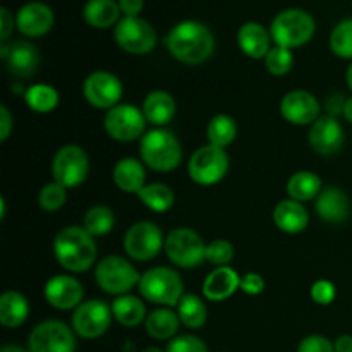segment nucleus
<instances>
[{"mask_svg": "<svg viewBox=\"0 0 352 352\" xmlns=\"http://www.w3.org/2000/svg\"><path fill=\"white\" fill-rule=\"evenodd\" d=\"M168 52L184 64H201L215 50V38L205 24L198 21H184L168 33Z\"/></svg>", "mask_w": 352, "mask_h": 352, "instance_id": "nucleus-1", "label": "nucleus"}, {"mask_svg": "<svg viewBox=\"0 0 352 352\" xmlns=\"http://www.w3.org/2000/svg\"><path fill=\"white\" fill-rule=\"evenodd\" d=\"M54 253L65 270L86 272L96 260L95 237L85 227H65L55 237Z\"/></svg>", "mask_w": 352, "mask_h": 352, "instance_id": "nucleus-2", "label": "nucleus"}, {"mask_svg": "<svg viewBox=\"0 0 352 352\" xmlns=\"http://www.w3.org/2000/svg\"><path fill=\"white\" fill-rule=\"evenodd\" d=\"M140 153L144 164L157 172H170L181 164V144L165 129L148 131L141 138Z\"/></svg>", "mask_w": 352, "mask_h": 352, "instance_id": "nucleus-3", "label": "nucleus"}, {"mask_svg": "<svg viewBox=\"0 0 352 352\" xmlns=\"http://www.w3.org/2000/svg\"><path fill=\"white\" fill-rule=\"evenodd\" d=\"M315 33V19L301 9L282 10L272 21L270 34L278 47L298 48L308 43Z\"/></svg>", "mask_w": 352, "mask_h": 352, "instance_id": "nucleus-4", "label": "nucleus"}, {"mask_svg": "<svg viewBox=\"0 0 352 352\" xmlns=\"http://www.w3.org/2000/svg\"><path fill=\"white\" fill-rule=\"evenodd\" d=\"M140 292L144 299L164 306H177L182 299L184 284L177 272L167 267H155L141 275Z\"/></svg>", "mask_w": 352, "mask_h": 352, "instance_id": "nucleus-5", "label": "nucleus"}, {"mask_svg": "<svg viewBox=\"0 0 352 352\" xmlns=\"http://www.w3.org/2000/svg\"><path fill=\"white\" fill-rule=\"evenodd\" d=\"M168 260L181 268H195L206 260V244L192 229L179 227L165 239Z\"/></svg>", "mask_w": 352, "mask_h": 352, "instance_id": "nucleus-6", "label": "nucleus"}, {"mask_svg": "<svg viewBox=\"0 0 352 352\" xmlns=\"http://www.w3.org/2000/svg\"><path fill=\"white\" fill-rule=\"evenodd\" d=\"M229 170V157L223 148L213 144L198 148L189 158L188 174L196 184L212 186L222 181Z\"/></svg>", "mask_w": 352, "mask_h": 352, "instance_id": "nucleus-7", "label": "nucleus"}, {"mask_svg": "<svg viewBox=\"0 0 352 352\" xmlns=\"http://www.w3.org/2000/svg\"><path fill=\"white\" fill-rule=\"evenodd\" d=\"M95 278L100 287L113 296H124L136 284H140V275L136 268L120 256H107L96 265Z\"/></svg>", "mask_w": 352, "mask_h": 352, "instance_id": "nucleus-8", "label": "nucleus"}, {"mask_svg": "<svg viewBox=\"0 0 352 352\" xmlns=\"http://www.w3.org/2000/svg\"><path fill=\"white\" fill-rule=\"evenodd\" d=\"M89 162L88 155L78 144H65L55 153L52 162V175L54 181L64 188H76L82 184L88 175Z\"/></svg>", "mask_w": 352, "mask_h": 352, "instance_id": "nucleus-9", "label": "nucleus"}, {"mask_svg": "<svg viewBox=\"0 0 352 352\" xmlns=\"http://www.w3.org/2000/svg\"><path fill=\"white\" fill-rule=\"evenodd\" d=\"M146 122L144 113L138 107L129 105V103L116 105L107 112L105 119H103L107 134L120 143H131L143 136Z\"/></svg>", "mask_w": 352, "mask_h": 352, "instance_id": "nucleus-10", "label": "nucleus"}, {"mask_svg": "<svg viewBox=\"0 0 352 352\" xmlns=\"http://www.w3.org/2000/svg\"><path fill=\"white\" fill-rule=\"evenodd\" d=\"M30 352H76L72 330L58 320H47L33 329L28 342Z\"/></svg>", "mask_w": 352, "mask_h": 352, "instance_id": "nucleus-11", "label": "nucleus"}, {"mask_svg": "<svg viewBox=\"0 0 352 352\" xmlns=\"http://www.w3.org/2000/svg\"><path fill=\"white\" fill-rule=\"evenodd\" d=\"M112 308L100 299L81 302L72 315V329L82 339H96L109 330Z\"/></svg>", "mask_w": 352, "mask_h": 352, "instance_id": "nucleus-12", "label": "nucleus"}, {"mask_svg": "<svg viewBox=\"0 0 352 352\" xmlns=\"http://www.w3.org/2000/svg\"><path fill=\"white\" fill-rule=\"evenodd\" d=\"M116 41L127 54L144 55L153 50L157 43V33L141 17H124L116 26Z\"/></svg>", "mask_w": 352, "mask_h": 352, "instance_id": "nucleus-13", "label": "nucleus"}, {"mask_svg": "<svg viewBox=\"0 0 352 352\" xmlns=\"http://www.w3.org/2000/svg\"><path fill=\"white\" fill-rule=\"evenodd\" d=\"M164 246V236L158 226L151 222H138L124 237V250L127 256L136 261H148L157 256Z\"/></svg>", "mask_w": 352, "mask_h": 352, "instance_id": "nucleus-14", "label": "nucleus"}, {"mask_svg": "<svg viewBox=\"0 0 352 352\" xmlns=\"http://www.w3.org/2000/svg\"><path fill=\"white\" fill-rule=\"evenodd\" d=\"M82 95L96 109H113L122 96V82L107 71H96L86 78Z\"/></svg>", "mask_w": 352, "mask_h": 352, "instance_id": "nucleus-15", "label": "nucleus"}, {"mask_svg": "<svg viewBox=\"0 0 352 352\" xmlns=\"http://www.w3.org/2000/svg\"><path fill=\"white\" fill-rule=\"evenodd\" d=\"M309 144L323 157L339 153L344 146V129L339 120L332 116L318 117L309 129Z\"/></svg>", "mask_w": 352, "mask_h": 352, "instance_id": "nucleus-16", "label": "nucleus"}, {"mask_svg": "<svg viewBox=\"0 0 352 352\" xmlns=\"http://www.w3.org/2000/svg\"><path fill=\"white\" fill-rule=\"evenodd\" d=\"M2 58L6 60L10 74L17 78H30L38 71L40 65V52L30 41H14L6 45L2 41Z\"/></svg>", "mask_w": 352, "mask_h": 352, "instance_id": "nucleus-17", "label": "nucleus"}, {"mask_svg": "<svg viewBox=\"0 0 352 352\" xmlns=\"http://www.w3.org/2000/svg\"><path fill=\"white\" fill-rule=\"evenodd\" d=\"M280 112L287 122L305 126V124H311L318 119L320 103L309 91L294 89L282 98Z\"/></svg>", "mask_w": 352, "mask_h": 352, "instance_id": "nucleus-18", "label": "nucleus"}, {"mask_svg": "<svg viewBox=\"0 0 352 352\" xmlns=\"http://www.w3.org/2000/svg\"><path fill=\"white\" fill-rule=\"evenodd\" d=\"M85 296L81 282L71 275H55L45 285V298L48 305L57 309L78 308Z\"/></svg>", "mask_w": 352, "mask_h": 352, "instance_id": "nucleus-19", "label": "nucleus"}, {"mask_svg": "<svg viewBox=\"0 0 352 352\" xmlns=\"http://www.w3.org/2000/svg\"><path fill=\"white\" fill-rule=\"evenodd\" d=\"M16 24L17 30L26 36H43L54 26V12L47 3L30 2L19 9Z\"/></svg>", "mask_w": 352, "mask_h": 352, "instance_id": "nucleus-20", "label": "nucleus"}, {"mask_svg": "<svg viewBox=\"0 0 352 352\" xmlns=\"http://www.w3.org/2000/svg\"><path fill=\"white\" fill-rule=\"evenodd\" d=\"M316 213L323 222L342 223L349 217L351 203L346 192L339 188H327L316 198Z\"/></svg>", "mask_w": 352, "mask_h": 352, "instance_id": "nucleus-21", "label": "nucleus"}, {"mask_svg": "<svg viewBox=\"0 0 352 352\" xmlns=\"http://www.w3.org/2000/svg\"><path fill=\"white\" fill-rule=\"evenodd\" d=\"M241 289V277L230 267H217L203 282V294L210 301H223Z\"/></svg>", "mask_w": 352, "mask_h": 352, "instance_id": "nucleus-22", "label": "nucleus"}, {"mask_svg": "<svg viewBox=\"0 0 352 352\" xmlns=\"http://www.w3.org/2000/svg\"><path fill=\"white\" fill-rule=\"evenodd\" d=\"M274 222L282 232L299 234L308 227V210L294 199H284L274 210Z\"/></svg>", "mask_w": 352, "mask_h": 352, "instance_id": "nucleus-23", "label": "nucleus"}, {"mask_svg": "<svg viewBox=\"0 0 352 352\" xmlns=\"http://www.w3.org/2000/svg\"><path fill=\"white\" fill-rule=\"evenodd\" d=\"M237 41L241 50L251 58H265L270 52V34L258 23L243 24L237 33Z\"/></svg>", "mask_w": 352, "mask_h": 352, "instance_id": "nucleus-24", "label": "nucleus"}, {"mask_svg": "<svg viewBox=\"0 0 352 352\" xmlns=\"http://www.w3.org/2000/svg\"><path fill=\"white\" fill-rule=\"evenodd\" d=\"M144 179H146V172L136 158H122L113 167V182L124 192H136L138 195L146 186Z\"/></svg>", "mask_w": 352, "mask_h": 352, "instance_id": "nucleus-25", "label": "nucleus"}, {"mask_svg": "<svg viewBox=\"0 0 352 352\" xmlns=\"http://www.w3.org/2000/svg\"><path fill=\"white\" fill-rule=\"evenodd\" d=\"M143 113L148 122H151L153 126H165L175 116L174 98L162 89L148 93L143 102Z\"/></svg>", "mask_w": 352, "mask_h": 352, "instance_id": "nucleus-26", "label": "nucleus"}, {"mask_svg": "<svg viewBox=\"0 0 352 352\" xmlns=\"http://www.w3.org/2000/svg\"><path fill=\"white\" fill-rule=\"evenodd\" d=\"M30 315L28 299L21 292L7 291L0 298V323L6 329H17Z\"/></svg>", "mask_w": 352, "mask_h": 352, "instance_id": "nucleus-27", "label": "nucleus"}, {"mask_svg": "<svg viewBox=\"0 0 352 352\" xmlns=\"http://www.w3.org/2000/svg\"><path fill=\"white\" fill-rule=\"evenodd\" d=\"M82 16H85V21L89 26L105 30V28H110L112 24L120 21L119 2H113V0H88L85 9H82Z\"/></svg>", "mask_w": 352, "mask_h": 352, "instance_id": "nucleus-28", "label": "nucleus"}, {"mask_svg": "<svg viewBox=\"0 0 352 352\" xmlns=\"http://www.w3.org/2000/svg\"><path fill=\"white\" fill-rule=\"evenodd\" d=\"M179 316L168 308H158L151 311L144 320V329L148 336L157 340H167L177 333L179 330Z\"/></svg>", "mask_w": 352, "mask_h": 352, "instance_id": "nucleus-29", "label": "nucleus"}, {"mask_svg": "<svg viewBox=\"0 0 352 352\" xmlns=\"http://www.w3.org/2000/svg\"><path fill=\"white\" fill-rule=\"evenodd\" d=\"M320 192H322V181L313 172H296L287 181V195L294 201H309L313 198H318Z\"/></svg>", "mask_w": 352, "mask_h": 352, "instance_id": "nucleus-30", "label": "nucleus"}, {"mask_svg": "<svg viewBox=\"0 0 352 352\" xmlns=\"http://www.w3.org/2000/svg\"><path fill=\"white\" fill-rule=\"evenodd\" d=\"M110 308H112L113 318L124 327H136L143 320H146V308L134 296H119Z\"/></svg>", "mask_w": 352, "mask_h": 352, "instance_id": "nucleus-31", "label": "nucleus"}, {"mask_svg": "<svg viewBox=\"0 0 352 352\" xmlns=\"http://www.w3.org/2000/svg\"><path fill=\"white\" fill-rule=\"evenodd\" d=\"M177 316L188 329H201L208 318V309L198 296L186 294L177 305Z\"/></svg>", "mask_w": 352, "mask_h": 352, "instance_id": "nucleus-32", "label": "nucleus"}, {"mask_svg": "<svg viewBox=\"0 0 352 352\" xmlns=\"http://www.w3.org/2000/svg\"><path fill=\"white\" fill-rule=\"evenodd\" d=\"M206 136H208L210 144L217 148H226L229 146L230 143H234L237 136V126L236 120L229 116H215L208 122V127H206Z\"/></svg>", "mask_w": 352, "mask_h": 352, "instance_id": "nucleus-33", "label": "nucleus"}, {"mask_svg": "<svg viewBox=\"0 0 352 352\" xmlns=\"http://www.w3.org/2000/svg\"><path fill=\"white\" fill-rule=\"evenodd\" d=\"M141 201L146 205V208H150L151 212L164 213L167 210L172 208L175 198L174 192L168 186L160 184V182H153V184H146L140 192H138Z\"/></svg>", "mask_w": 352, "mask_h": 352, "instance_id": "nucleus-34", "label": "nucleus"}, {"mask_svg": "<svg viewBox=\"0 0 352 352\" xmlns=\"http://www.w3.org/2000/svg\"><path fill=\"white\" fill-rule=\"evenodd\" d=\"M24 100H26L28 107L34 110V112L48 113L55 110V107L58 105V91L54 86L34 85L26 89Z\"/></svg>", "mask_w": 352, "mask_h": 352, "instance_id": "nucleus-35", "label": "nucleus"}, {"mask_svg": "<svg viewBox=\"0 0 352 352\" xmlns=\"http://www.w3.org/2000/svg\"><path fill=\"white\" fill-rule=\"evenodd\" d=\"M113 223H116V219H113V212L110 208L103 205L91 206V208L86 212L85 215V227L93 237L107 236L110 230L113 229Z\"/></svg>", "mask_w": 352, "mask_h": 352, "instance_id": "nucleus-36", "label": "nucleus"}, {"mask_svg": "<svg viewBox=\"0 0 352 352\" xmlns=\"http://www.w3.org/2000/svg\"><path fill=\"white\" fill-rule=\"evenodd\" d=\"M330 48L340 58H352V19H346L333 28Z\"/></svg>", "mask_w": 352, "mask_h": 352, "instance_id": "nucleus-37", "label": "nucleus"}, {"mask_svg": "<svg viewBox=\"0 0 352 352\" xmlns=\"http://www.w3.org/2000/svg\"><path fill=\"white\" fill-rule=\"evenodd\" d=\"M65 201H67V188L55 181L41 188L40 195H38V205L45 212H57L65 205Z\"/></svg>", "mask_w": 352, "mask_h": 352, "instance_id": "nucleus-38", "label": "nucleus"}, {"mask_svg": "<svg viewBox=\"0 0 352 352\" xmlns=\"http://www.w3.org/2000/svg\"><path fill=\"white\" fill-rule=\"evenodd\" d=\"M265 65H267L268 72L274 76H284L294 65V55L289 48L285 47H274L265 57Z\"/></svg>", "mask_w": 352, "mask_h": 352, "instance_id": "nucleus-39", "label": "nucleus"}, {"mask_svg": "<svg viewBox=\"0 0 352 352\" xmlns=\"http://www.w3.org/2000/svg\"><path fill=\"white\" fill-rule=\"evenodd\" d=\"M206 260L217 267H227L234 260V246L229 241H213L206 246Z\"/></svg>", "mask_w": 352, "mask_h": 352, "instance_id": "nucleus-40", "label": "nucleus"}, {"mask_svg": "<svg viewBox=\"0 0 352 352\" xmlns=\"http://www.w3.org/2000/svg\"><path fill=\"white\" fill-rule=\"evenodd\" d=\"M165 352H208V347L199 337L179 336L168 342Z\"/></svg>", "mask_w": 352, "mask_h": 352, "instance_id": "nucleus-41", "label": "nucleus"}, {"mask_svg": "<svg viewBox=\"0 0 352 352\" xmlns=\"http://www.w3.org/2000/svg\"><path fill=\"white\" fill-rule=\"evenodd\" d=\"M311 299L316 305L327 306L336 299V285L330 280H318L311 287Z\"/></svg>", "mask_w": 352, "mask_h": 352, "instance_id": "nucleus-42", "label": "nucleus"}, {"mask_svg": "<svg viewBox=\"0 0 352 352\" xmlns=\"http://www.w3.org/2000/svg\"><path fill=\"white\" fill-rule=\"evenodd\" d=\"M298 352H336V347L327 337L309 336L299 342Z\"/></svg>", "mask_w": 352, "mask_h": 352, "instance_id": "nucleus-43", "label": "nucleus"}, {"mask_svg": "<svg viewBox=\"0 0 352 352\" xmlns=\"http://www.w3.org/2000/svg\"><path fill=\"white\" fill-rule=\"evenodd\" d=\"M241 289L246 294L256 296L260 292H263L265 280L258 274H246L244 277H241Z\"/></svg>", "mask_w": 352, "mask_h": 352, "instance_id": "nucleus-44", "label": "nucleus"}, {"mask_svg": "<svg viewBox=\"0 0 352 352\" xmlns=\"http://www.w3.org/2000/svg\"><path fill=\"white\" fill-rule=\"evenodd\" d=\"M143 0H119L120 12H124L126 17H138L143 10Z\"/></svg>", "mask_w": 352, "mask_h": 352, "instance_id": "nucleus-45", "label": "nucleus"}, {"mask_svg": "<svg viewBox=\"0 0 352 352\" xmlns=\"http://www.w3.org/2000/svg\"><path fill=\"white\" fill-rule=\"evenodd\" d=\"M12 28H14L12 16H10L9 10L3 7V9L0 10V40L6 41L7 38L10 36V31H12Z\"/></svg>", "mask_w": 352, "mask_h": 352, "instance_id": "nucleus-46", "label": "nucleus"}, {"mask_svg": "<svg viewBox=\"0 0 352 352\" xmlns=\"http://www.w3.org/2000/svg\"><path fill=\"white\" fill-rule=\"evenodd\" d=\"M0 127H2V133H0V140L6 141L9 138L10 131H12V117H10L7 107H0Z\"/></svg>", "mask_w": 352, "mask_h": 352, "instance_id": "nucleus-47", "label": "nucleus"}, {"mask_svg": "<svg viewBox=\"0 0 352 352\" xmlns=\"http://www.w3.org/2000/svg\"><path fill=\"white\" fill-rule=\"evenodd\" d=\"M344 105H346V100H342L340 95H333L332 98L327 102V107H329V112L332 117H336V113L344 112Z\"/></svg>", "mask_w": 352, "mask_h": 352, "instance_id": "nucleus-48", "label": "nucleus"}, {"mask_svg": "<svg viewBox=\"0 0 352 352\" xmlns=\"http://www.w3.org/2000/svg\"><path fill=\"white\" fill-rule=\"evenodd\" d=\"M336 352H352V336H340L333 342Z\"/></svg>", "mask_w": 352, "mask_h": 352, "instance_id": "nucleus-49", "label": "nucleus"}, {"mask_svg": "<svg viewBox=\"0 0 352 352\" xmlns=\"http://www.w3.org/2000/svg\"><path fill=\"white\" fill-rule=\"evenodd\" d=\"M0 352H30V351H26L24 347L17 346V344H7V346L2 347V351Z\"/></svg>", "mask_w": 352, "mask_h": 352, "instance_id": "nucleus-50", "label": "nucleus"}, {"mask_svg": "<svg viewBox=\"0 0 352 352\" xmlns=\"http://www.w3.org/2000/svg\"><path fill=\"white\" fill-rule=\"evenodd\" d=\"M344 117L352 124V98L346 100V105H344Z\"/></svg>", "mask_w": 352, "mask_h": 352, "instance_id": "nucleus-51", "label": "nucleus"}, {"mask_svg": "<svg viewBox=\"0 0 352 352\" xmlns=\"http://www.w3.org/2000/svg\"><path fill=\"white\" fill-rule=\"evenodd\" d=\"M346 79H347V86H349V88H351V91H352V64L349 65V69H347Z\"/></svg>", "mask_w": 352, "mask_h": 352, "instance_id": "nucleus-52", "label": "nucleus"}, {"mask_svg": "<svg viewBox=\"0 0 352 352\" xmlns=\"http://www.w3.org/2000/svg\"><path fill=\"white\" fill-rule=\"evenodd\" d=\"M141 352H165V351L158 349V347H146V349H143Z\"/></svg>", "mask_w": 352, "mask_h": 352, "instance_id": "nucleus-53", "label": "nucleus"}]
</instances>
